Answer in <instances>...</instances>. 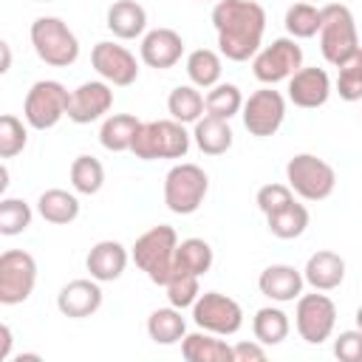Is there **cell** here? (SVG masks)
Returning <instances> with one entry per match:
<instances>
[{
	"mask_svg": "<svg viewBox=\"0 0 362 362\" xmlns=\"http://www.w3.org/2000/svg\"><path fill=\"white\" fill-rule=\"evenodd\" d=\"M218 48L232 62H246L263 45L266 11L255 0H218L212 8Z\"/></svg>",
	"mask_w": 362,
	"mask_h": 362,
	"instance_id": "obj_1",
	"label": "cell"
},
{
	"mask_svg": "<svg viewBox=\"0 0 362 362\" xmlns=\"http://www.w3.org/2000/svg\"><path fill=\"white\" fill-rule=\"evenodd\" d=\"M175 249H178L175 229L167 223H158L136 238L130 255H133V263L150 277V283L164 286L175 272Z\"/></svg>",
	"mask_w": 362,
	"mask_h": 362,
	"instance_id": "obj_2",
	"label": "cell"
},
{
	"mask_svg": "<svg viewBox=\"0 0 362 362\" xmlns=\"http://www.w3.org/2000/svg\"><path fill=\"white\" fill-rule=\"evenodd\" d=\"M320 51L325 62L339 68L359 51V34L356 20L348 6L342 3H325L322 6V25H320Z\"/></svg>",
	"mask_w": 362,
	"mask_h": 362,
	"instance_id": "obj_3",
	"label": "cell"
},
{
	"mask_svg": "<svg viewBox=\"0 0 362 362\" xmlns=\"http://www.w3.org/2000/svg\"><path fill=\"white\" fill-rule=\"evenodd\" d=\"M192 136L184 130L181 122L175 119H158V122H141L136 141L130 153L141 161H156V158H184L189 153Z\"/></svg>",
	"mask_w": 362,
	"mask_h": 362,
	"instance_id": "obj_4",
	"label": "cell"
},
{
	"mask_svg": "<svg viewBox=\"0 0 362 362\" xmlns=\"http://www.w3.org/2000/svg\"><path fill=\"white\" fill-rule=\"evenodd\" d=\"M31 45L51 68H68L79 59V40L59 17H37L31 23Z\"/></svg>",
	"mask_w": 362,
	"mask_h": 362,
	"instance_id": "obj_5",
	"label": "cell"
},
{
	"mask_svg": "<svg viewBox=\"0 0 362 362\" xmlns=\"http://www.w3.org/2000/svg\"><path fill=\"white\" fill-rule=\"evenodd\" d=\"M209 192V178L198 164L181 161L164 175V204L175 215H192Z\"/></svg>",
	"mask_w": 362,
	"mask_h": 362,
	"instance_id": "obj_6",
	"label": "cell"
},
{
	"mask_svg": "<svg viewBox=\"0 0 362 362\" xmlns=\"http://www.w3.org/2000/svg\"><path fill=\"white\" fill-rule=\"evenodd\" d=\"M286 181L303 201H325L337 187V173L314 153H297L286 164Z\"/></svg>",
	"mask_w": 362,
	"mask_h": 362,
	"instance_id": "obj_7",
	"label": "cell"
},
{
	"mask_svg": "<svg viewBox=\"0 0 362 362\" xmlns=\"http://www.w3.org/2000/svg\"><path fill=\"white\" fill-rule=\"evenodd\" d=\"M71 90L57 79H40L28 88L23 102V119L34 130H51L62 116H68Z\"/></svg>",
	"mask_w": 362,
	"mask_h": 362,
	"instance_id": "obj_8",
	"label": "cell"
},
{
	"mask_svg": "<svg viewBox=\"0 0 362 362\" xmlns=\"http://www.w3.org/2000/svg\"><path fill=\"white\" fill-rule=\"evenodd\" d=\"M300 68H303V48L297 45L294 37L272 40L266 48L255 54V62H252V71L263 85H277L283 79L288 82Z\"/></svg>",
	"mask_w": 362,
	"mask_h": 362,
	"instance_id": "obj_9",
	"label": "cell"
},
{
	"mask_svg": "<svg viewBox=\"0 0 362 362\" xmlns=\"http://www.w3.org/2000/svg\"><path fill=\"white\" fill-rule=\"evenodd\" d=\"M37 286V260L23 249H6L0 255V303L17 305L31 297Z\"/></svg>",
	"mask_w": 362,
	"mask_h": 362,
	"instance_id": "obj_10",
	"label": "cell"
},
{
	"mask_svg": "<svg viewBox=\"0 0 362 362\" xmlns=\"http://www.w3.org/2000/svg\"><path fill=\"white\" fill-rule=\"evenodd\" d=\"M240 116H243V127L249 130V136L269 139L280 130V124L286 119V96L280 90H274L272 85H263L260 90L249 93Z\"/></svg>",
	"mask_w": 362,
	"mask_h": 362,
	"instance_id": "obj_11",
	"label": "cell"
},
{
	"mask_svg": "<svg viewBox=\"0 0 362 362\" xmlns=\"http://www.w3.org/2000/svg\"><path fill=\"white\" fill-rule=\"evenodd\" d=\"M192 322L209 334L232 337L243 325V308L221 291H204L192 305Z\"/></svg>",
	"mask_w": 362,
	"mask_h": 362,
	"instance_id": "obj_12",
	"label": "cell"
},
{
	"mask_svg": "<svg viewBox=\"0 0 362 362\" xmlns=\"http://www.w3.org/2000/svg\"><path fill=\"white\" fill-rule=\"evenodd\" d=\"M294 325L297 334L308 345H320L334 334L337 325V305L328 294H300L294 308Z\"/></svg>",
	"mask_w": 362,
	"mask_h": 362,
	"instance_id": "obj_13",
	"label": "cell"
},
{
	"mask_svg": "<svg viewBox=\"0 0 362 362\" xmlns=\"http://www.w3.org/2000/svg\"><path fill=\"white\" fill-rule=\"evenodd\" d=\"M90 65H93V71L105 82H110L116 88H127V85H133L139 79V62H136V57L124 45H116V42H107V40H102V42L93 45Z\"/></svg>",
	"mask_w": 362,
	"mask_h": 362,
	"instance_id": "obj_14",
	"label": "cell"
},
{
	"mask_svg": "<svg viewBox=\"0 0 362 362\" xmlns=\"http://www.w3.org/2000/svg\"><path fill=\"white\" fill-rule=\"evenodd\" d=\"M110 107H113V88H110V82L90 79V82H82L76 90H71L68 119L74 124H90V122L102 119Z\"/></svg>",
	"mask_w": 362,
	"mask_h": 362,
	"instance_id": "obj_15",
	"label": "cell"
},
{
	"mask_svg": "<svg viewBox=\"0 0 362 362\" xmlns=\"http://www.w3.org/2000/svg\"><path fill=\"white\" fill-rule=\"evenodd\" d=\"M57 308L59 314L71 317V320H85L90 314H96L102 308V288H99V280L93 277H79V280H71L59 288L57 294Z\"/></svg>",
	"mask_w": 362,
	"mask_h": 362,
	"instance_id": "obj_16",
	"label": "cell"
},
{
	"mask_svg": "<svg viewBox=\"0 0 362 362\" xmlns=\"http://www.w3.org/2000/svg\"><path fill=\"white\" fill-rule=\"evenodd\" d=\"M139 54H141V62H144L147 68L167 71V68H173V65L181 59V54H184V40H181V34L173 31V28H153V31H147V34L141 37Z\"/></svg>",
	"mask_w": 362,
	"mask_h": 362,
	"instance_id": "obj_17",
	"label": "cell"
},
{
	"mask_svg": "<svg viewBox=\"0 0 362 362\" xmlns=\"http://www.w3.org/2000/svg\"><path fill=\"white\" fill-rule=\"evenodd\" d=\"M288 102H294L297 107L314 110L322 107L331 96V79L322 68H300L291 79H288Z\"/></svg>",
	"mask_w": 362,
	"mask_h": 362,
	"instance_id": "obj_18",
	"label": "cell"
},
{
	"mask_svg": "<svg viewBox=\"0 0 362 362\" xmlns=\"http://www.w3.org/2000/svg\"><path fill=\"white\" fill-rule=\"evenodd\" d=\"M303 286H305L303 272H297L288 263H272L257 277L260 294H266L274 303H294L303 294Z\"/></svg>",
	"mask_w": 362,
	"mask_h": 362,
	"instance_id": "obj_19",
	"label": "cell"
},
{
	"mask_svg": "<svg viewBox=\"0 0 362 362\" xmlns=\"http://www.w3.org/2000/svg\"><path fill=\"white\" fill-rule=\"evenodd\" d=\"M127 260H130V255L119 240H99V243L90 246V252L85 257V269L90 272L93 280L113 283L124 274Z\"/></svg>",
	"mask_w": 362,
	"mask_h": 362,
	"instance_id": "obj_20",
	"label": "cell"
},
{
	"mask_svg": "<svg viewBox=\"0 0 362 362\" xmlns=\"http://www.w3.org/2000/svg\"><path fill=\"white\" fill-rule=\"evenodd\" d=\"M303 277H305V283H308L314 291H334V288H339L342 280H345V260H342L337 252L320 249V252H314V255L305 260Z\"/></svg>",
	"mask_w": 362,
	"mask_h": 362,
	"instance_id": "obj_21",
	"label": "cell"
},
{
	"mask_svg": "<svg viewBox=\"0 0 362 362\" xmlns=\"http://www.w3.org/2000/svg\"><path fill=\"white\" fill-rule=\"evenodd\" d=\"M181 356L187 362H235L232 345H226L223 339H218V334H209L204 328L181 339Z\"/></svg>",
	"mask_w": 362,
	"mask_h": 362,
	"instance_id": "obj_22",
	"label": "cell"
},
{
	"mask_svg": "<svg viewBox=\"0 0 362 362\" xmlns=\"http://www.w3.org/2000/svg\"><path fill=\"white\" fill-rule=\"evenodd\" d=\"M113 37L119 40H136L144 34L147 28V11L141 3L136 0H116L110 8H107V23H105Z\"/></svg>",
	"mask_w": 362,
	"mask_h": 362,
	"instance_id": "obj_23",
	"label": "cell"
},
{
	"mask_svg": "<svg viewBox=\"0 0 362 362\" xmlns=\"http://www.w3.org/2000/svg\"><path fill=\"white\" fill-rule=\"evenodd\" d=\"M192 139H195V144H198V150L204 156H223L232 147L235 133H232V127H229L226 119H218V116L204 113L195 122V127H192Z\"/></svg>",
	"mask_w": 362,
	"mask_h": 362,
	"instance_id": "obj_24",
	"label": "cell"
},
{
	"mask_svg": "<svg viewBox=\"0 0 362 362\" xmlns=\"http://www.w3.org/2000/svg\"><path fill=\"white\" fill-rule=\"evenodd\" d=\"M139 127H141V122H139L133 113H113V116H107V119L102 122V127H99V141H102V147L110 150V153H124V150L133 147Z\"/></svg>",
	"mask_w": 362,
	"mask_h": 362,
	"instance_id": "obj_25",
	"label": "cell"
},
{
	"mask_svg": "<svg viewBox=\"0 0 362 362\" xmlns=\"http://www.w3.org/2000/svg\"><path fill=\"white\" fill-rule=\"evenodd\" d=\"M37 212L42 221L48 223H57V226H65V223H74L79 218V198L68 189H45L40 198H37Z\"/></svg>",
	"mask_w": 362,
	"mask_h": 362,
	"instance_id": "obj_26",
	"label": "cell"
},
{
	"mask_svg": "<svg viewBox=\"0 0 362 362\" xmlns=\"http://www.w3.org/2000/svg\"><path fill=\"white\" fill-rule=\"evenodd\" d=\"M147 334L156 345H175L187 337V322L181 317V308L167 305V308H156L147 317Z\"/></svg>",
	"mask_w": 362,
	"mask_h": 362,
	"instance_id": "obj_27",
	"label": "cell"
},
{
	"mask_svg": "<svg viewBox=\"0 0 362 362\" xmlns=\"http://www.w3.org/2000/svg\"><path fill=\"white\" fill-rule=\"evenodd\" d=\"M167 110H170V116H173L175 122H181V124H195V122L204 116L206 102H204V96H201V90H198L195 85H178V88H173L170 96H167Z\"/></svg>",
	"mask_w": 362,
	"mask_h": 362,
	"instance_id": "obj_28",
	"label": "cell"
},
{
	"mask_svg": "<svg viewBox=\"0 0 362 362\" xmlns=\"http://www.w3.org/2000/svg\"><path fill=\"white\" fill-rule=\"evenodd\" d=\"M252 331H255V339L257 342H263V345H280L288 337L291 322H288V314L283 308L266 305V308H257L255 311Z\"/></svg>",
	"mask_w": 362,
	"mask_h": 362,
	"instance_id": "obj_29",
	"label": "cell"
},
{
	"mask_svg": "<svg viewBox=\"0 0 362 362\" xmlns=\"http://www.w3.org/2000/svg\"><path fill=\"white\" fill-rule=\"evenodd\" d=\"M308 221H311L308 209H305L303 204H297V201L288 204L286 209L274 212V215H266L269 232H272L274 238H280V240H294V238H300V235L308 229Z\"/></svg>",
	"mask_w": 362,
	"mask_h": 362,
	"instance_id": "obj_30",
	"label": "cell"
},
{
	"mask_svg": "<svg viewBox=\"0 0 362 362\" xmlns=\"http://www.w3.org/2000/svg\"><path fill=\"white\" fill-rule=\"evenodd\" d=\"M212 260H215L212 246L204 238H187L175 249V269L189 272V274H198V277H204L212 269Z\"/></svg>",
	"mask_w": 362,
	"mask_h": 362,
	"instance_id": "obj_31",
	"label": "cell"
},
{
	"mask_svg": "<svg viewBox=\"0 0 362 362\" xmlns=\"http://www.w3.org/2000/svg\"><path fill=\"white\" fill-rule=\"evenodd\" d=\"M286 31L288 37L294 40H308V37H317L320 34V25H322V8H317L314 3L303 0V3H294L286 8Z\"/></svg>",
	"mask_w": 362,
	"mask_h": 362,
	"instance_id": "obj_32",
	"label": "cell"
},
{
	"mask_svg": "<svg viewBox=\"0 0 362 362\" xmlns=\"http://www.w3.org/2000/svg\"><path fill=\"white\" fill-rule=\"evenodd\" d=\"M221 57L212 48H195L187 57V76L195 88H215L221 82Z\"/></svg>",
	"mask_w": 362,
	"mask_h": 362,
	"instance_id": "obj_33",
	"label": "cell"
},
{
	"mask_svg": "<svg viewBox=\"0 0 362 362\" xmlns=\"http://www.w3.org/2000/svg\"><path fill=\"white\" fill-rule=\"evenodd\" d=\"M204 102H206V113L209 116H218V119H232V116H238L240 110H243V93H240V88L238 85H232V82H218L215 88H209V93L204 96Z\"/></svg>",
	"mask_w": 362,
	"mask_h": 362,
	"instance_id": "obj_34",
	"label": "cell"
},
{
	"mask_svg": "<svg viewBox=\"0 0 362 362\" xmlns=\"http://www.w3.org/2000/svg\"><path fill=\"white\" fill-rule=\"evenodd\" d=\"M105 184V167L93 156H76L71 161V187L79 195H96Z\"/></svg>",
	"mask_w": 362,
	"mask_h": 362,
	"instance_id": "obj_35",
	"label": "cell"
},
{
	"mask_svg": "<svg viewBox=\"0 0 362 362\" xmlns=\"http://www.w3.org/2000/svg\"><path fill=\"white\" fill-rule=\"evenodd\" d=\"M198 280H201L198 274H189V272L175 269V272L170 274V280L164 283L170 305H175V308H192L195 300L201 297V286H198Z\"/></svg>",
	"mask_w": 362,
	"mask_h": 362,
	"instance_id": "obj_36",
	"label": "cell"
},
{
	"mask_svg": "<svg viewBox=\"0 0 362 362\" xmlns=\"http://www.w3.org/2000/svg\"><path fill=\"white\" fill-rule=\"evenodd\" d=\"M31 206L23 198H3L0 201V235L14 238L31 226Z\"/></svg>",
	"mask_w": 362,
	"mask_h": 362,
	"instance_id": "obj_37",
	"label": "cell"
},
{
	"mask_svg": "<svg viewBox=\"0 0 362 362\" xmlns=\"http://www.w3.org/2000/svg\"><path fill=\"white\" fill-rule=\"evenodd\" d=\"M28 144V130L14 113L0 116V158H14L25 150Z\"/></svg>",
	"mask_w": 362,
	"mask_h": 362,
	"instance_id": "obj_38",
	"label": "cell"
},
{
	"mask_svg": "<svg viewBox=\"0 0 362 362\" xmlns=\"http://www.w3.org/2000/svg\"><path fill=\"white\" fill-rule=\"evenodd\" d=\"M337 93L339 99L345 102H359L362 99V48L339 65V74H337Z\"/></svg>",
	"mask_w": 362,
	"mask_h": 362,
	"instance_id": "obj_39",
	"label": "cell"
},
{
	"mask_svg": "<svg viewBox=\"0 0 362 362\" xmlns=\"http://www.w3.org/2000/svg\"><path fill=\"white\" fill-rule=\"evenodd\" d=\"M255 204L263 215H274V212L286 209L288 204H294V192H291L288 184H266V187L257 189Z\"/></svg>",
	"mask_w": 362,
	"mask_h": 362,
	"instance_id": "obj_40",
	"label": "cell"
},
{
	"mask_svg": "<svg viewBox=\"0 0 362 362\" xmlns=\"http://www.w3.org/2000/svg\"><path fill=\"white\" fill-rule=\"evenodd\" d=\"M334 356L339 362H362V328L342 331L334 339Z\"/></svg>",
	"mask_w": 362,
	"mask_h": 362,
	"instance_id": "obj_41",
	"label": "cell"
},
{
	"mask_svg": "<svg viewBox=\"0 0 362 362\" xmlns=\"http://www.w3.org/2000/svg\"><path fill=\"white\" fill-rule=\"evenodd\" d=\"M232 354H235V362H263L266 359V348L263 342H238L232 345Z\"/></svg>",
	"mask_w": 362,
	"mask_h": 362,
	"instance_id": "obj_42",
	"label": "cell"
},
{
	"mask_svg": "<svg viewBox=\"0 0 362 362\" xmlns=\"http://www.w3.org/2000/svg\"><path fill=\"white\" fill-rule=\"evenodd\" d=\"M0 339H3L0 342V362H6L8 359V351H11V328L6 322L0 325Z\"/></svg>",
	"mask_w": 362,
	"mask_h": 362,
	"instance_id": "obj_43",
	"label": "cell"
},
{
	"mask_svg": "<svg viewBox=\"0 0 362 362\" xmlns=\"http://www.w3.org/2000/svg\"><path fill=\"white\" fill-rule=\"evenodd\" d=\"M0 54H3V62H0V74H6L11 68V48L8 42H0Z\"/></svg>",
	"mask_w": 362,
	"mask_h": 362,
	"instance_id": "obj_44",
	"label": "cell"
},
{
	"mask_svg": "<svg viewBox=\"0 0 362 362\" xmlns=\"http://www.w3.org/2000/svg\"><path fill=\"white\" fill-rule=\"evenodd\" d=\"M356 328H362V305L356 308Z\"/></svg>",
	"mask_w": 362,
	"mask_h": 362,
	"instance_id": "obj_45",
	"label": "cell"
},
{
	"mask_svg": "<svg viewBox=\"0 0 362 362\" xmlns=\"http://www.w3.org/2000/svg\"><path fill=\"white\" fill-rule=\"evenodd\" d=\"M37 3H51V0H37Z\"/></svg>",
	"mask_w": 362,
	"mask_h": 362,
	"instance_id": "obj_46",
	"label": "cell"
},
{
	"mask_svg": "<svg viewBox=\"0 0 362 362\" xmlns=\"http://www.w3.org/2000/svg\"><path fill=\"white\" fill-rule=\"evenodd\" d=\"M308 3H314V0H308Z\"/></svg>",
	"mask_w": 362,
	"mask_h": 362,
	"instance_id": "obj_47",
	"label": "cell"
}]
</instances>
